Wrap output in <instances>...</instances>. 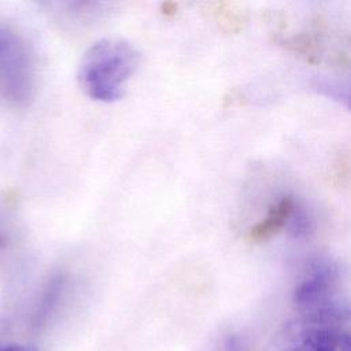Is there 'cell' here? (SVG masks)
Segmentation results:
<instances>
[{
    "label": "cell",
    "instance_id": "obj_1",
    "mask_svg": "<svg viewBox=\"0 0 351 351\" xmlns=\"http://www.w3.org/2000/svg\"><path fill=\"white\" fill-rule=\"evenodd\" d=\"M138 63L140 55L128 41L119 38L99 40L82 56L78 71L81 88L96 101H115L122 97Z\"/></svg>",
    "mask_w": 351,
    "mask_h": 351
},
{
    "label": "cell",
    "instance_id": "obj_2",
    "mask_svg": "<svg viewBox=\"0 0 351 351\" xmlns=\"http://www.w3.org/2000/svg\"><path fill=\"white\" fill-rule=\"evenodd\" d=\"M37 90V64L30 45L12 30L0 48V92L16 106H29Z\"/></svg>",
    "mask_w": 351,
    "mask_h": 351
},
{
    "label": "cell",
    "instance_id": "obj_3",
    "mask_svg": "<svg viewBox=\"0 0 351 351\" xmlns=\"http://www.w3.org/2000/svg\"><path fill=\"white\" fill-rule=\"evenodd\" d=\"M340 330L302 318L288 322L266 351H337Z\"/></svg>",
    "mask_w": 351,
    "mask_h": 351
},
{
    "label": "cell",
    "instance_id": "obj_4",
    "mask_svg": "<svg viewBox=\"0 0 351 351\" xmlns=\"http://www.w3.org/2000/svg\"><path fill=\"white\" fill-rule=\"evenodd\" d=\"M339 281V266L328 256L311 259L303 277L296 284L292 299L299 310L313 307L336 293Z\"/></svg>",
    "mask_w": 351,
    "mask_h": 351
},
{
    "label": "cell",
    "instance_id": "obj_5",
    "mask_svg": "<svg viewBox=\"0 0 351 351\" xmlns=\"http://www.w3.org/2000/svg\"><path fill=\"white\" fill-rule=\"evenodd\" d=\"M295 204L296 202L292 196H282L278 199L269 207L265 217L248 230V239L255 243L265 241L278 233L281 229L287 228Z\"/></svg>",
    "mask_w": 351,
    "mask_h": 351
},
{
    "label": "cell",
    "instance_id": "obj_6",
    "mask_svg": "<svg viewBox=\"0 0 351 351\" xmlns=\"http://www.w3.org/2000/svg\"><path fill=\"white\" fill-rule=\"evenodd\" d=\"M64 287H66L64 274H55L48 280V282L43 289L41 298L38 300V304L33 317V322L36 326L43 325L48 319V317L52 314V311L56 308L64 292Z\"/></svg>",
    "mask_w": 351,
    "mask_h": 351
},
{
    "label": "cell",
    "instance_id": "obj_7",
    "mask_svg": "<svg viewBox=\"0 0 351 351\" xmlns=\"http://www.w3.org/2000/svg\"><path fill=\"white\" fill-rule=\"evenodd\" d=\"M317 90L351 111V74L340 80H322L315 84Z\"/></svg>",
    "mask_w": 351,
    "mask_h": 351
},
{
    "label": "cell",
    "instance_id": "obj_8",
    "mask_svg": "<svg viewBox=\"0 0 351 351\" xmlns=\"http://www.w3.org/2000/svg\"><path fill=\"white\" fill-rule=\"evenodd\" d=\"M285 229L291 237L303 239L313 232V219L308 213L296 203Z\"/></svg>",
    "mask_w": 351,
    "mask_h": 351
},
{
    "label": "cell",
    "instance_id": "obj_9",
    "mask_svg": "<svg viewBox=\"0 0 351 351\" xmlns=\"http://www.w3.org/2000/svg\"><path fill=\"white\" fill-rule=\"evenodd\" d=\"M223 351H250V341L240 333H232L225 339Z\"/></svg>",
    "mask_w": 351,
    "mask_h": 351
},
{
    "label": "cell",
    "instance_id": "obj_10",
    "mask_svg": "<svg viewBox=\"0 0 351 351\" xmlns=\"http://www.w3.org/2000/svg\"><path fill=\"white\" fill-rule=\"evenodd\" d=\"M0 351H40L38 348L33 346H25V344H0Z\"/></svg>",
    "mask_w": 351,
    "mask_h": 351
},
{
    "label": "cell",
    "instance_id": "obj_11",
    "mask_svg": "<svg viewBox=\"0 0 351 351\" xmlns=\"http://www.w3.org/2000/svg\"><path fill=\"white\" fill-rule=\"evenodd\" d=\"M337 351H351V332H340Z\"/></svg>",
    "mask_w": 351,
    "mask_h": 351
}]
</instances>
